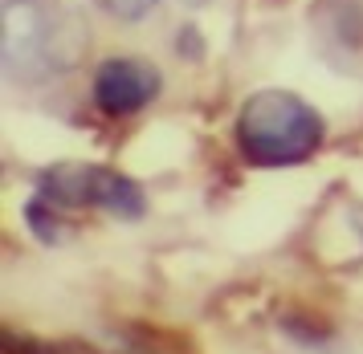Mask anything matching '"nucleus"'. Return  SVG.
Returning <instances> with one entry per match:
<instances>
[{
	"mask_svg": "<svg viewBox=\"0 0 363 354\" xmlns=\"http://www.w3.org/2000/svg\"><path fill=\"white\" fill-rule=\"evenodd\" d=\"M160 69L147 65L143 57H106L94 74V106L111 118H127V114H139L147 102H155L160 94Z\"/></svg>",
	"mask_w": 363,
	"mask_h": 354,
	"instance_id": "7ed1b4c3",
	"label": "nucleus"
},
{
	"mask_svg": "<svg viewBox=\"0 0 363 354\" xmlns=\"http://www.w3.org/2000/svg\"><path fill=\"white\" fill-rule=\"evenodd\" d=\"M86 208H102V212H111V216H118V220H139V216L147 212V195H143V188H139L131 176L90 163Z\"/></svg>",
	"mask_w": 363,
	"mask_h": 354,
	"instance_id": "20e7f679",
	"label": "nucleus"
},
{
	"mask_svg": "<svg viewBox=\"0 0 363 354\" xmlns=\"http://www.w3.org/2000/svg\"><path fill=\"white\" fill-rule=\"evenodd\" d=\"M102 13L118 16V21H143L147 13H155L160 0H94Z\"/></svg>",
	"mask_w": 363,
	"mask_h": 354,
	"instance_id": "423d86ee",
	"label": "nucleus"
},
{
	"mask_svg": "<svg viewBox=\"0 0 363 354\" xmlns=\"http://www.w3.org/2000/svg\"><path fill=\"white\" fill-rule=\"evenodd\" d=\"M62 208H53L50 200H41V195H33L29 204H25V220H29V232H33L37 241H45V244H57L62 241V216H57Z\"/></svg>",
	"mask_w": 363,
	"mask_h": 354,
	"instance_id": "39448f33",
	"label": "nucleus"
},
{
	"mask_svg": "<svg viewBox=\"0 0 363 354\" xmlns=\"http://www.w3.org/2000/svg\"><path fill=\"white\" fill-rule=\"evenodd\" d=\"M66 33L53 8L41 0H4V16H0V62L13 78L41 81L69 69Z\"/></svg>",
	"mask_w": 363,
	"mask_h": 354,
	"instance_id": "f03ea898",
	"label": "nucleus"
},
{
	"mask_svg": "<svg viewBox=\"0 0 363 354\" xmlns=\"http://www.w3.org/2000/svg\"><path fill=\"white\" fill-rule=\"evenodd\" d=\"M233 139L249 167H294L318 155L327 122L306 98L290 90H257L241 102Z\"/></svg>",
	"mask_w": 363,
	"mask_h": 354,
	"instance_id": "f257e3e1",
	"label": "nucleus"
}]
</instances>
